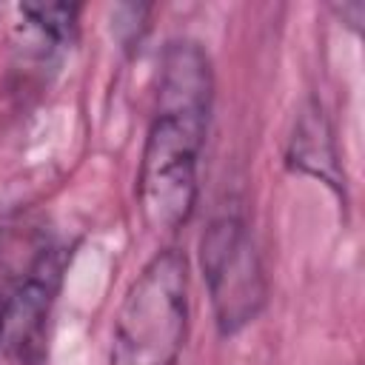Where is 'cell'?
Returning a JSON list of instances; mask_svg holds the SVG:
<instances>
[{
	"label": "cell",
	"mask_w": 365,
	"mask_h": 365,
	"mask_svg": "<svg viewBox=\"0 0 365 365\" xmlns=\"http://www.w3.org/2000/svg\"><path fill=\"white\" fill-rule=\"evenodd\" d=\"M200 265L220 331L240 334L259 317L268 288L254 237L237 214L208 222L200 240Z\"/></svg>",
	"instance_id": "3957f363"
},
{
	"label": "cell",
	"mask_w": 365,
	"mask_h": 365,
	"mask_svg": "<svg viewBox=\"0 0 365 365\" xmlns=\"http://www.w3.org/2000/svg\"><path fill=\"white\" fill-rule=\"evenodd\" d=\"M188 334V262L154 254L128 285L111 334V365H177Z\"/></svg>",
	"instance_id": "7a4b0ae2"
},
{
	"label": "cell",
	"mask_w": 365,
	"mask_h": 365,
	"mask_svg": "<svg viewBox=\"0 0 365 365\" xmlns=\"http://www.w3.org/2000/svg\"><path fill=\"white\" fill-rule=\"evenodd\" d=\"M77 6L74 3H23L20 14L26 20V29L37 37L46 51L66 48L77 29Z\"/></svg>",
	"instance_id": "8992f818"
},
{
	"label": "cell",
	"mask_w": 365,
	"mask_h": 365,
	"mask_svg": "<svg viewBox=\"0 0 365 365\" xmlns=\"http://www.w3.org/2000/svg\"><path fill=\"white\" fill-rule=\"evenodd\" d=\"M214 77L208 54L194 40H174L160 60L157 108L145 134L137 200L157 234L182 228L197 205V165L208 131Z\"/></svg>",
	"instance_id": "6da1fadb"
},
{
	"label": "cell",
	"mask_w": 365,
	"mask_h": 365,
	"mask_svg": "<svg viewBox=\"0 0 365 365\" xmlns=\"http://www.w3.org/2000/svg\"><path fill=\"white\" fill-rule=\"evenodd\" d=\"M288 165L322 180L336 194H345V180L339 174L334 137L322 114V106L317 100H308V106L297 117V125L288 143Z\"/></svg>",
	"instance_id": "5b68a950"
},
{
	"label": "cell",
	"mask_w": 365,
	"mask_h": 365,
	"mask_svg": "<svg viewBox=\"0 0 365 365\" xmlns=\"http://www.w3.org/2000/svg\"><path fill=\"white\" fill-rule=\"evenodd\" d=\"M60 262L51 245H40L23 271L0 294V348L9 356L31 359L40 351L46 317L57 291Z\"/></svg>",
	"instance_id": "277c9868"
}]
</instances>
